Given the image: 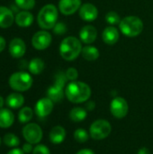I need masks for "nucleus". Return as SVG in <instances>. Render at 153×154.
<instances>
[{"mask_svg": "<svg viewBox=\"0 0 153 154\" xmlns=\"http://www.w3.org/2000/svg\"><path fill=\"white\" fill-rule=\"evenodd\" d=\"M67 99L74 104L87 102L91 97L90 87L82 81H70L65 88Z\"/></svg>", "mask_w": 153, "mask_h": 154, "instance_id": "nucleus-1", "label": "nucleus"}, {"mask_svg": "<svg viewBox=\"0 0 153 154\" xmlns=\"http://www.w3.org/2000/svg\"><path fill=\"white\" fill-rule=\"evenodd\" d=\"M82 42L74 36H69L62 40L60 45V55L67 61H72L76 60L82 51Z\"/></svg>", "mask_w": 153, "mask_h": 154, "instance_id": "nucleus-2", "label": "nucleus"}, {"mask_svg": "<svg viewBox=\"0 0 153 154\" xmlns=\"http://www.w3.org/2000/svg\"><path fill=\"white\" fill-rule=\"evenodd\" d=\"M58 8L52 4H48L42 6L41 9L40 10L37 16V22L41 29L50 30L53 29L55 24L58 23Z\"/></svg>", "mask_w": 153, "mask_h": 154, "instance_id": "nucleus-3", "label": "nucleus"}, {"mask_svg": "<svg viewBox=\"0 0 153 154\" xmlns=\"http://www.w3.org/2000/svg\"><path fill=\"white\" fill-rule=\"evenodd\" d=\"M143 22L141 18L135 15H129L121 20L119 29L126 37L133 38L142 33L143 31Z\"/></svg>", "mask_w": 153, "mask_h": 154, "instance_id": "nucleus-4", "label": "nucleus"}, {"mask_svg": "<svg viewBox=\"0 0 153 154\" xmlns=\"http://www.w3.org/2000/svg\"><path fill=\"white\" fill-rule=\"evenodd\" d=\"M33 79L32 76L25 71H17L13 73L8 80V84L12 89L16 92H24L32 86Z\"/></svg>", "mask_w": 153, "mask_h": 154, "instance_id": "nucleus-5", "label": "nucleus"}, {"mask_svg": "<svg viewBox=\"0 0 153 154\" xmlns=\"http://www.w3.org/2000/svg\"><path fill=\"white\" fill-rule=\"evenodd\" d=\"M66 74L60 71L55 76V81L52 86H50L47 90V97H49L53 103L60 102L65 95V85L67 82Z\"/></svg>", "mask_w": 153, "mask_h": 154, "instance_id": "nucleus-6", "label": "nucleus"}, {"mask_svg": "<svg viewBox=\"0 0 153 154\" xmlns=\"http://www.w3.org/2000/svg\"><path fill=\"white\" fill-rule=\"evenodd\" d=\"M112 131L111 124L105 119L94 121L89 127V135L93 140L100 141L107 138Z\"/></svg>", "mask_w": 153, "mask_h": 154, "instance_id": "nucleus-7", "label": "nucleus"}, {"mask_svg": "<svg viewBox=\"0 0 153 154\" xmlns=\"http://www.w3.org/2000/svg\"><path fill=\"white\" fill-rule=\"evenodd\" d=\"M22 134L24 140L32 144H38L43 136L41 126L35 123H30L23 126Z\"/></svg>", "mask_w": 153, "mask_h": 154, "instance_id": "nucleus-8", "label": "nucleus"}, {"mask_svg": "<svg viewBox=\"0 0 153 154\" xmlns=\"http://www.w3.org/2000/svg\"><path fill=\"white\" fill-rule=\"evenodd\" d=\"M129 111V106L127 101L121 97H115L110 103V112L112 116L116 119H122L125 117Z\"/></svg>", "mask_w": 153, "mask_h": 154, "instance_id": "nucleus-9", "label": "nucleus"}, {"mask_svg": "<svg viewBox=\"0 0 153 154\" xmlns=\"http://www.w3.org/2000/svg\"><path fill=\"white\" fill-rule=\"evenodd\" d=\"M51 41V34L46 30H41L33 34L32 38V44L34 49L38 51H43L50 45Z\"/></svg>", "mask_w": 153, "mask_h": 154, "instance_id": "nucleus-10", "label": "nucleus"}, {"mask_svg": "<svg viewBox=\"0 0 153 154\" xmlns=\"http://www.w3.org/2000/svg\"><path fill=\"white\" fill-rule=\"evenodd\" d=\"M53 101L49 97H43L37 101L34 107V112L39 118H45L48 116L53 110Z\"/></svg>", "mask_w": 153, "mask_h": 154, "instance_id": "nucleus-11", "label": "nucleus"}, {"mask_svg": "<svg viewBox=\"0 0 153 154\" xmlns=\"http://www.w3.org/2000/svg\"><path fill=\"white\" fill-rule=\"evenodd\" d=\"M79 17L85 22H93L98 16V10L96 6L91 3H86L81 5L78 10Z\"/></svg>", "mask_w": 153, "mask_h": 154, "instance_id": "nucleus-12", "label": "nucleus"}, {"mask_svg": "<svg viewBox=\"0 0 153 154\" xmlns=\"http://www.w3.org/2000/svg\"><path fill=\"white\" fill-rule=\"evenodd\" d=\"M81 0H60L59 10L64 15H71L79 10Z\"/></svg>", "mask_w": 153, "mask_h": 154, "instance_id": "nucleus-13", "label": "nucleus"}, {"mask_svg": "<svg viewBox=\"0 0 153 154\" xmlns=\"http://www.w3.org/2000/svg\"><path fill=\"white\" fill-rule=\"evenodd\" d=\"M96 38L97 31L96 28L93 25H85L79 31V40L87 45L93 43L96 40Z\"/></svg>", "mask_w": 153, "mask_h": 154, "instance_id": "nucleus-14", "label": "nucleus"}, {"mask_svg": "<svg viewBox=\"0 0 153 154\" xmlns=\"http://www.w3.org/2000/svg\"><path fill=\"white\" fill-rule=\"evenodd\" d=\"M9 53L14 59L22 58L26 51L25 42L21 38H14L9 43Z\"/></svg>", "mask_w": 153, "mask_h": 154, "instance_id": "nucleus-15", "label": "nucleus"}, {"mask_svg": "<svg viewBox=\"0 0 153 154\" xmlns=\"http://www.w3.org/2000/svg\"><path fill=\"white\" fill-rule=\"evenodd\" d=\"M120 37L119 31L114 26H107L102 32V39L107 45H115Z\"/></svg>", "mask_w": 153, "mask_h": 154, "instance_id": "nucleus-16", "label": "nucleus"}, {"mask_svg": "<svg viewBox=\"0 0 153 154\" xmlns=\"http://www.w3.org/2000/svg\"><path fill=\"white\" fill-rule=\"evenodd\" d=\"M14 16L12 10L8 7L0 5V27L9 28L14 22Z\"/></svg>", "mask_w": 153, "mask_h": 154, "instance_id": "nucleus-17", "label": "nucleus"}, {"mask_svg": "<svg viewBox=\"0 0 153 154\" xmlns=\"http://www.w3.org/2000/svg\"><path fill=\"white\" fill-rule=\"evenodd\" d=\"M66 130L63 126L61 125H56L51 128L50 134H49V138L51 143L53 144H60L64 142L66 138Z\"/></svg>", "mask_w": 153, "mask_h": 154, "instance_id": "nucleus-18", "label": "nucleus"}, {"mask_svg": "<svg viewBox=\"0 0 153 154\" xmlns=\"http://www.w3.org/2000/svg\"><path fill=\"white\" fill-rule=\"evenodd\" d=\"M5 104L9 108L18 109L23 106L24 104V97L20 92H14L7 96L5 99Z\"/></svg>", "mask_w": 153, "mask_h": 154, "instance_id": "nucleus-19", "label": "nucleus"}, {"mask_svg": "<svg viewBox=\"0 0 153 154\" xmlns=\"http://www.w3.org/2000/svg\"><path fill=\"white\" fill-rule=\"evenodd\" d=\"M14 22L20 27H28L33 22V15L29 11L23 10V11L16 14Z\"/></svg>", "mask_w": 153, "mask_h": 154, "instance_id": "nucleus-20", "label": "nucleus"}, {"mask_svg": "<svg viewBox=\"0 0 153 154\" xmlns=\"http://www.w3.org/2000/svg\"><path fill=\"white\" fill-rule=\"evenodd\" d=\"M14 122V115L7 108L0 109V128L6 129L12 126Z\"/></svg>", "mask_w": 153, "mask_h": 154, "instance_id": "nucleus-21", "label": "nucleus"}, {"mask_svg": "<svg viewBox=\"0 0 153 154\" xmlns=\"http://www.w3.org/2000/svg\"><path fill=\"white\" fill-rule=\"evenodd\" d=\"M81 55L87 61H95L99 58L100 52L96 47L89 44V45H86L85 47H83Z\"/></svg>", "mask_w": 153, "mask_h": 154, "instance_id": "nucleus-22", "label": "nucleus"}, {"mask_svg": "<svg viewBox=\"0 0 153 154\" xmlns=\"http://www.w3.org/2000/svg\"><path fill=\"white\" fill-rule=\"evenodd\" d=\"M69 116L71 121H73L75 123H79V122L84 121L87 118V111L86 110V108H83L80 106H76L70 110Z\"/></svg>", "mask_w": 153, "mask_h": 154, "instance_id": "nucleus-23", "label": "nucleus"}, {"mask_svg": "<svg viewBox=\"0 0 153 154\" xmlns=\"http://www.w3.org/2000/svg\"><path fill=\"white\" fill-rule=\"evenodd\" d=\"M44 67H45L44 61L40 58H33L28 64V69L33 75L41 74L43 71Z\"/></svg>", "mask_w": 153, "mask_h": 154, "instance_id": "nucleus-24", "label": "nucleus"}, {"mask_svg": "<svg viewBox=\"0 0 153 154\" xmlns=\"http://www.w3.org/2000/svg\"><path fill=\"white\" fill-rule=\"evenodd\" d=\"M33 110L29 106L23 107L18 113V120L22 124H26L32 119Z\"/></svg>", "mask_w": 153, "mask_h": 154, "instance_id": "nucleus-25", "label": "nucleus"}, {"mask_svg": "<svg viewBox=\"0 0 153 154\" xmlns=\"http://www.w3.org/2000/svg\"><path fill=\"white\" fill-rule=\"evenodd\" d=\"M3 142L6 146L12 148H16L20 144V139L14 134L12 133H8L5 134V136L3 137Z\"/></svg>", "mask_w": 153, "mask_h": 154, "instance_id": "nucleus-26", "label": "nucleus"}, {"mask_svg": "<svg viewBox=\"0 0 153 154\" xmlns=\"http://www.w3.org/2000/svg\"><path fill=\"white\" fill-rule=\"evenodd\" d=\"M74 139L76 142L79 143H84L89 139V133H87L85 129L78 128L74 132Z\"/></svg>", "mask_w": 153, "mask_h": 154, "instance_id": "nucleus-27", "label": "nucleus"}, {"mask_svg": "<svg viewBox=\"0 0 153 154\" xmlns=\"http://www.w3.org/2000/svg\"><path fill=\"white\" fill-rule=\"evenodd\" d=\"M106 22L109 24V25H111V26H114V25H116V24H119L120 23V22H121V17H120V15L116 13V12H115V11H110V12H108L106 14Z\"/></svg>", "mask_w": 153, "mask_h": 154, "instance_id": "nucleus-28", "label": "nucleus"}, {"mask_svg": "<svg viewBox=\"0 0 153 154\" xmlns=\"http://www.w3.org/2000/svg\"><path fill=\"white\" fill-rule=\"evenodd\" d=\"M15 5L23 10H31L35 5V0H14Z\"/></svg>", "mask_w": 153, "mask_h": 154, "instance_id": "nucleus-29", "label": "nucleus"}, {"mask_svg": "<svg viewBox=\"0 0 153 154\" xmlns=\"http://www.w3.org/2000/svg\"><path fill=\"white\" fill-rule=\"evenodd\" d=\"M65 74H66L67 79L69 80V81H76L78 79V69H75V68H72V67L69 68L66 70Z\"/></svg>", "mask_w": 153, "mask_h": 154, "instance_id": "nucleus-30", "label": "nucleus"}, {"mask_svg": "<svg viewBox=\"0 0 153 154\" xmlns=\"http://www.w3.org/2000/svg\"><path fill=\"white\" fill-rule=\"evenodd\" d=\"M53 32H54V33L59 34V35L64 34L67 32V26H66V24L64 23L58 22L55 24V26L53 27Z\"/></svg>", "mask_w": 153, "mask_h": 154, "instance_id": "nucleus-31", "label": "nucleus"}, {"mask_svg": "<svg viewBox=\"0 0 153 154\" xmlns=\"http://www.w3.org/2000/svg\"><path fill=\"white\" fill-rule=\"evenodd\" d=\"M32 154H50V152L46 145L38 144L33 148Z\"/></svg>", "mask_w": 153, "mask_h": 154, "instance_id": "nucleus-32", "label": "nucleus"}, {"mask_svg": "<svg viewBox=\"0 0 153 154\" xmlns=\"http://www.w3.org/2000/svg\"><path fill=\"white\" fill-rule=\"evenodd\" d=\"M23 151V152L26 154L28 153H31V152H32V151H33V147H32V143H24L23 144V149H22Z\"/></svg>", "mask_w": 153, "mask_h": 154, "instance_id": "nucleus-33", "label": "nucleus"}, {"mask_svg": "<svg viewBox=\"0 0 153 154\" xmlns=\"http://www.w3.org/2000/svg\"><path fill=\"white\" fill-rule=\"evenodd\" d=\"M96 107V103L94 101H87L85 108L87 111H93Z\"/></svg>", "mask_w": 153, "mask_h": 154, "instance_id": "nucleus-34", "label": "nucleus"}, {"mask_svg": "<svg viewBox=\"0 0 153 154\" xmlns=\"http://www.w3.org/2000/svg\"><path fill=\"white\" fill-rule=\"evenodd\" d=\"M7 154H25L23 152V151L22 149H19V148H14L12 150H10Z\"/></svg>", "mask_w": 153, "mask_h": 154, "instance_id": "nucleus-35", "label": "nucleus"}, {"mask_svg": "<svg viewBox=\"0 0 153 154\" xmlns=\"http://www.w3.org/2000/svg\"><path fill=\"white\" fill-rule=\"evenodd\" d=\"M76 154H96L92 150L90 149H82L80 151H78Z\"/></svg>", "mask_w": 153, "mask_h": 154, "instance_id": "nucleus-36", "label": "nucleus"}, {"mask_svg": "<svg viewBox=\"0 0 153 154\" xmlns=\"http://www.w3.org/2000/svg\"><path fill=\"white\" fill-rule=\"evenodd\" d=\"M5 38H3L2 36H0V52H2L4 50H5Z\"/></svg>", "mask_w": 153, "mask_h": 154, "instance_id": "nucleus-37", "label": "nucleus"}, {"mask_svg": "<svg viewBox=\"0 0 153 154\" xmlns=\"http://www.w3.org/2000/svg\"><path fill=\"white\" fill-rule=\"evenodd\" d=\"M137 154H151V153H150V151H149V149H148V148H146V147H142V148L138 151Z\"/></svg>", "mask_w": 153, "mask_h": 154, "instance_id": "nucleus-38", "label": "nucleus"}, {"mask_svg": "<svg viewBox=\"0 0 153 154\" xmlns=\"http://www.w3.org/2000/svg\"><path fill=\"white\" fill-rule=\"evenodd\" d=\"M4 105H5V99L3 98V97H2V96H0V109H1V108H3Z\"/></svg>", "mask_w": 153, "mask_h": 154, "instance_id": "nucleus-39", "label": "nucleus"}, {"mask_svg": "<svg viewBox=\"0 0 153 154\" xmlns=\"http://www.w3.org/2000/svg\"><path fill=\"white\" fill-rule=\"evenodd\" d=\"M1 143H2V139L0 138V145H1Z\"/></svg>", "mask_w": 153, "mask_h": 154, "instance_id": "nucleus-40", "label": "nucleus"}]
</instances>
